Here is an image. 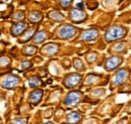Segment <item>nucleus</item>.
Returning <instances> with one entry per match:
<instances>
[{
	"mask_svg": "<svg viewBox=\"0 0 131 124\" xmlns=\"http://www.w3.org/2000/svg\"><path fill=\"white\" fill-rule=\"evenodd\" d=\"M81 98H82V94L79 91H72L67 95L63 103L67 106L73 107V106H76L81 101Z\"/></svg>",
	"mask_w": 131,
	"mask_h": 124,
	"instance_id": "3",
	"label": "nucleus"
},
{
	"mask_svg": "<svg viewBox=\"0 0 131 124\" xmlns=\"http://www.w3.org/2000/svg\"><path fill=\"white\" fill-rule=\"evenodd\" d=\"M28 84H29V86H30V87H36V86L40 85V84H41V82H40V80H39L37 77H32V78H30V79H29Z\"/></svg>",
	"mask_w": 131,
	"mask_h": 124,
	"instance_id": "17",
	"label": "nucleus"
},
{
	"mask_svg": "<svg viewBox=\"0 0 131 124\" xmlns=\"http://www.w3.org/2000/svg\"><path fill=\"white\" fill-rule=\"evenodd\" d=\"M45 37H46V33H45L44 31H39V32H37V33L34 35L33 41H34L35 43H40V42H42V41L45 39Z\"/></svg>",
	"mask_w": 131,
	"mask_h": 124,
	"instance_id": "14",
	"label": "nucleus"
},
{
	"mask_svg": "<svg viewBox=\"0 0 131 124\" xmlns=\"http://www.w3.org/2000/svg\"><path fill=\"white\" fill-rule=\"evenodd\" d=\"M98 35H99V32L97 29H88L81 34V39L85 41H90L97 38Z\"/></svg>",
	"mask_w": 131,
	"mask_h": 124,
	"instance_id": "8",
	"label": "nucleus"
},
{
	"mask_svg": "<svg viewBox=\"0 0 131 124\" xmlns=\"http://www.w3.org/2000/svg\"><path fill=\"white\" fill-rule=\"evenodd\" d=\"M44 48H45L44 49L45 53H47V54H53L57 50V45H55V44H48Z\"/></svg>",
	"mask_w": 131,
	"mask_h": 124,
	"instance_id": "15",
	"label": "nucleus"
},
{
	"mask_svg": "<svg viewBox=\"0 0 131 124\" xmlns=\"http://www.w3.org/2000/svg\"><path fill=\"white\" fill-rule=\"evenodd\" d=\"M70 16H71V18L74 20V21H76V22H81V21H83L84 19H85V13L82 11V10H79V9H73L72 11H71V13H70Z\"/></svg>",
	"mask_w": 131,
	"mask_h": 124,
	"instance_id": "9",
	"label": "nucleus"
},
{
	"mask_svg": "<svg viewBox=\"0 0 131 124\" xmlns=\"http://www.w3.org/2000/svg\"><path fill=\"white\" fill-rule=\"evenodd\" d=\"M72 1H73V0H59V3H60V5L62 7L67 8V7H69L72 4Z\"/></svg>",
	"mask_w": 131,
	"mask_h": 124,
	"instance_id": "18",
	"label": "nucleus"
},
{
	"mask_svg": "<svg viewBox=\"0 0 131 124\" xmlns=\"http://www.w3.org/2000/svg\"><path fill=\"white\" fill-rule=\"evenodd\" d=\"M67 120L71 124H77L81 120V114L78 112H72L67 116Z\"/></svg>",
	"mask_w": 131,
	"mask_h": 124,
	"instance_id": "11",
	"label": "nucleus"
},
{
	"mask_svg": "<svg viewBox=\"0 0 131 124\" xmlns=\"http://www.w3.org/2000/svg\"><path fill=\"white\" fill-rule=\"evenodd\" d=\"M77 7H78L79 9H83V8H84V3H83V2L78 3V4H77Z\"/></svg>",
	"mask_w": 131,
	"mask_h": 124,
	"instance_id": "22",
	"label": "nucleus"
},
{
	"mask_svg": "<svg viewBox=\"0 0 131 124\" xmlns=\"http://www.w3.org/2000/svg\"><path fill=\"white\" fill-rule=\"evenodd\" d=\"M81 81V75L79 74H71L64 80V85L68 88H73L77 86Z\"/></svg>",
	"mask_w": 131,
	"mask_h": 124,
	"instance_id": "5",
	"label": "nucleus"
},
{
	"mask_svg": "<svg viewBox=\"0 0 131 124\" xmlns=\"http://www.w3.org/2000/svg\"><path fill=\"white\" fill-rule=\"evenodd\" d=\"M12 124H26V120L25 119H16L12 122Z\"/></svg>",
	"mask_w": 131,
	"mask_h": 124,
	"instance_id": "19",
	"label": "nucleus"
},
{
	"mask_svg": "<svg viewBox=\"0 0 131 124\" xmlns=\"http://www.w3.org/2000/svg\"><path fill=\"white\" fill-rule=\"evenodd\" d=\"M0 124H1V121H0Z\"/></svg>",
	"mask_w": 131,
	"mask_h": 124,
	"instance_id": "24",
	"label": "nucleus"
},
{
	"mask_svg": "<svg viewBox=\"0 0 131 124\" xmlns=\"http://www.w3.org/2000/svg\"><path fill=\"white\" fill-rule=\"evenodd\" d=\"M42 97V91L41 90H34L31 94H30V101L34 104H37Z\"/></svg>",
	"mask_w": 131,
	"mask_h": 124,
	"instance_id": "12",
	"label": "nucleus"
},
{
	"mask_svg": "<svg viewBox=\"0 0 131 124\" xmlns=\"http://www.w3.org/2000/svg\"><path fill=\"white\" fill-rule=\"evenodd\" d=\"M28 18L31 22H38L42 18V15H41V13H39L37 11H32V12L29 13Z\"/></svg>",
	"mask_w": 131,
	"mask_h": 124,
	"instance_id": "13",
	"label": "nucleus"
},
{
	"mask_svg": "<svg viewBox=\"0 0 131 124\" xmlns=\"http://www.w3.org/2000/svg\"><path fill=\"white\" fill-rule=\"evenodd\" d=\"M31 66V64L29 63V61H23L22 63V68L23 69H25V68H29Z\"/></svg>",
	"mask_w": 131,
	"mask_h": 124,
	"instance_id": "21",
	"label": "nucleus"
},
{
	"mask_svg": "<svg viewBox=\"0 0 131 124\" xmlns=\"http://www.w3.org/2000/svg\"><path fill=\"white\" fill-rule=\"evenodd\" d=\"M49 17H50L51 19L55 20V21H59V20H62V19H63L62 15H61L59 12H57V11H53V12H51V13L49 14Z\"/></svg>",
	"mask_w": 131,
	"mask_h": 124,
	"instance_id": "16",
	"label": "nucleus"
},
{
	"mask_svg": "<svg viewBox=\"0 0 131 124\" xmlns=\"http://www.w3.org/2000/svg\"><path fill=\"white\" fill-rule=\"evenodd\" d=\"M27 27V24L24 23V22H19V23H16L12 26L11 28V31H12V34L13 35H18V34H21Z\"/></svg>",
	"mask_w": 131,
	"mask_h": 124,
	"instance_id": "10",
	"label": "nucleus"
},
{
	"mask_svg": "<svg viewBox=\"0 0 131 124\" xmlns=\"http://www.w3.org/2000/svg\"><path fill=\"white\" fill-rule=\"evenodd\" d=\"M122 63V58L119 56H112L110 58H108L105 63V68L108 71H112L114 69H116L120 64Z\"/></svg>",
	"mask_w": 131,
	"mask_h": 124,
	"instance_id": "6",
	"label": "nucleus"
},
{
	"mask_svg": "<svg viewBox=\"0 0 131 124\" xmlns=\"http://www.w3.org/2000/svg\"><path fill=\"white\" fill-rule=\"evenodd\" d=\"M27 48H28V50L26 49V51H25L27 54H29V53H33V52L35 51V48H34L33 46H28Z\"/></svg>",
	"mask_w": 131,
	"mask_h": 124,
	"instance_id": "20",
	"label": "nucleus"
},
{
	"mask_svg": "<svg viewBox=\"0 0 131 124\" xmlns=\"http://www.w3.org/2000/svg\"><path fill=\"white\" fill-rule=\"evenodd\" d=\"M18 83H19V78H18L17 76L9 75V76H7V77L4 79V81L2 82V86H3L4 88L10 89V88L15 87Z\"/></svg>",
	"mask_w": 131,
	"mask_h": 124,
	"instance_id": "7",
	"label": "nucleus"
},
{
	"mask_svg": "<svg viewBox=\"0 0 131 124\" xmlns=\"http://www.w3.org/2000/svg\"><path fill=\"white\" fill-rule=\"evenodd\" d=\"M76 33H77V28L70 24L62 25L57 30V35L61 39H70L73 36H75Z\"/></svg>",
	"mask_w": 131,
	"mask_h": 124,
	"instance_id": "2",
	"label": "nucleus"
},
{
	"mask_svg": "<svg viewBox=\"0 0 131 124\" xmlns=\"http://www.w3.org/2000/svg\"><path fill=\"white\" fill-rule=\"evenodd\" d=\"M126 34V29L121 25L111 26L105 33V39L107 41H114L119 38H122Z\"/></svg>",
	"mask_w": 131,
	"mask_h": 124,
	"instance_id": "1",
	"label": "nucleus"
},
{
	"mask_svg": "<svg viewBox=\"0 0 131 124\" xmlns=\"http://www.w3.org/2000/svg\"><path fill=\"white\" fill-rule=\"evenodd\" d=\"M45 124H52V123H50V122H48V123H45Z\"/></svg>",
	"mask_w": 131,
	"mask_h": 124,
	"instance_id": "23",
	"label": "nucleus"
},
{
	"mask_svg": "<svg viewBox=\"0 0 131 124\" xmlns=\"http://www.w3.org/2000/svg\"><path fill=\"white\" fill-rule=\"evenodd\" d=\"M128 77V71L125 70V69H121L119 70L115 76H114V79H113V85L114 86H119V85H122L125 80L127 79Z\"/></svg>",
	"mask_w": 131,
	"mask_h": 124,
	"instance_id": "4",
	"label": "nucleus"
}]
</instances>
